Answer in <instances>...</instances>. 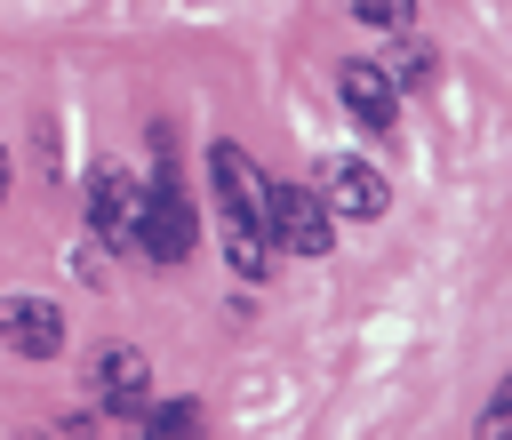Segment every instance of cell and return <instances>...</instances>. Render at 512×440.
<instances>
[{"label":"cell","mask_w":512,"mask_h":440,"mask_svg":"<svg viewBox=\"0 0 512 440\" xmlns=\"http://www.w3.org/2000/svg\"><path fill=\"white\" fill-rule=\"evenodd\" d=\"M344 8H352L360 24H376V32H400V24H408V0H344Z\"/></svg>","instance_id":"9"},{"label":"cell","mask_w":512,"mask_h":440,"mask_svg":"<svg viewBox=\"0 0 512 440\" xmlns=\"http://www.w3.org/2000/svg\"><path fill=\"white\" fill-rule=\"evenodd\" d=\"M336 96H344V112H352L368 136H392V120H400V88H392L384 64H368V56L336 64Z\"/></svg>","instance_id":"5"},{"label":"cell","mask_w":512,"mask_h":440,"mask_svg":"<svg viewBox=\"0 0 512 440\" xmlns=\"http://www.w3.org/2000/svg\"><path fill=\"white\" fill-rule=\"evenodd\" d=\"M88 224H96L104 248H120V256L136 248V256H144V184L104 160V168L88 176Z\"/></svg>","instance_id":"2"},{"label":"cell","mask_w":512,"mask_h":440,"mask_svg":"<svg viewBox=\"0 0 512 440\" xmlns=\"http://www.w3.org/2000/svg\"><path fill=\"white\" fill-rule=\"evenodd\" d=\"M0 344H16L24 360H56L64 352V312L40 296H0Z\"/></svg>","instance_id":"7"},{"label":"cell","mask_w":512,"mask_h":440,"mask_svg":"<svg viewBox=\"0 0 512 440\" xmlns=\"http://www.w3.org/2000/svg\"><path fill=\"white\" fill-rule=\"evenodd\" d=\"M208 184H216V200H224V256H232L240 280H256L264 256H272V232H264V176L248 168L240 144H208Z\"/></svg>","instance_id":"1"},{"label":"cell","mask_w":512,"mask_h":440,"mask_svg":"<svg viewBox=\"0 0 512 440\" xmlns=\"http://www.w3.org/2000/svg\"><path fill=\"white\" fill-rule=\"evenodd\" d=\"M0 200H8V160H0Z\"/></svg>","instance_id":"11"},{"label":"cell","mask_w":512,"mask_h":440,"mask_svg":"<svg viewBox=\"0 0 512 440\" xmlns=\"http://www.w3.org/2000/svg\"><path fill=\"white\" fill-rule=\"evenodd\" d=\"M200 424V408L192 400H168V408H152V432H192Z\"/></svg>","instance_id":"10"},{"label":"cell","mask_w":512,"mask_h":440,"mask_svg":"<svg viewBox=\"0 0 512 440\" xmlns=\"http://www.w3.org/2000/svg\"><path fill=\"white\" fill-rule=\"evenodd\" d=\"M192 200H184V176H176V160H160V176L144 184V256L152 264H184L192 256Z\"/></svg>","instance_id":"3"},{"label":"cell","mask_w":512,"mask_h":440,"mask_svg":"<svg viewBox=\"0 0 512 440\" xmlns=\"http://www.w3.org/2000/svg\"><path fill=\"white\" fill-rule=\"evenodd\" d=\"M320 200H328V216H384V168H368V160H352V152H328L320 160Z\"/></svg>","instance_id":"6"},{"label":"cell","mask_w":512,"mask_h":440,"mask_svg":"<svg viewBox=\"0 0 512 440\" xmlns=\"http://www.w3.org/2000/svg\"><path fill=\"white\" fill-rule=\"evenodd\" d=\"M264 232H272L280 248H296V256H328L336 216H328L320 192H304V184H272V176H264Z\"/></svg>","instance_id":"4"},{"label":"cell","mask_w":512,"mask_h":440,"mask_svg":"<svg viewBox=\"0 0 512 440\" xmlns=\"http://www.w3.org/2000/svg\"><path fill=\"white\" fill-rule=\"evenodd\" d=\"M88 384H96V400H104L112 416H136V408H144V392H152V360H144V352H128V344H104V352H96V368H88Z\"/></svg>","instance_id":"8"}]
</instances>
